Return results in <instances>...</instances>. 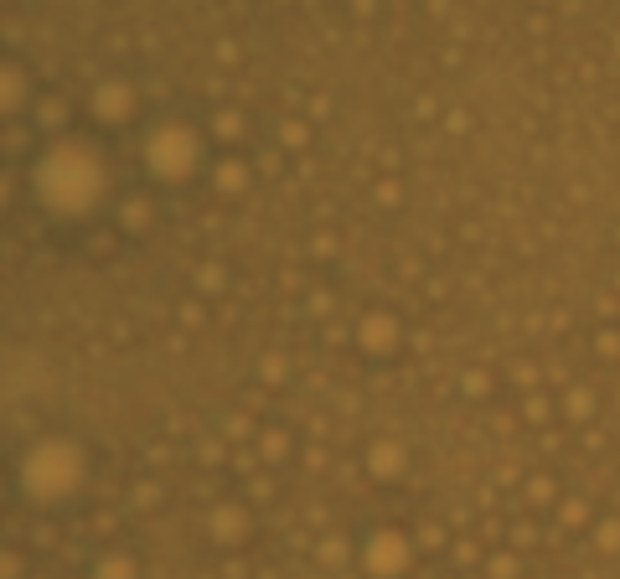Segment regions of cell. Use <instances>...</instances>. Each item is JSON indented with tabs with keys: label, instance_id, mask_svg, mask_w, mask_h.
Masks as SVG:
<instances>
[{
	"label": "cell",
	"instance_id": "6da1fadb",
	"mask_svg": "<svg viewBox=\"0 0 620 579\" xmlns=\"http://www.w3.org/2000/svg\"><path fill=\"white\" fill-rule=\"evenodd\" d=\"M367 564L378 569V574H393V569H403V543L393 538V533H383L378 543H372V554H367Z\"/></svg>",
	"mask_w": 620,
	"mask_h": 579
},
{
	"label": "cell",
	"instance_id": "7a4b0ae2",
	"mask_svg": "<svg viewBox=\"0 0 620 579\" xmlns=\"http://www.w3.org/2000/svg\"><path fill=\"white\" fill-rule=\"evenodd\" d=\"M99 579H130V569H124V564H104Z\"/></svg>",
	"mask_w": 620,
	"mask_h": 579
}]
</instances>
